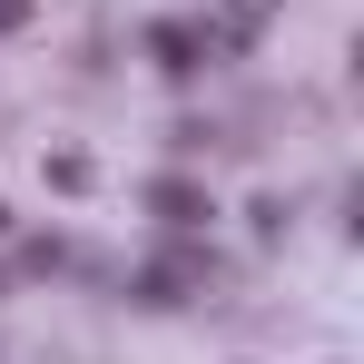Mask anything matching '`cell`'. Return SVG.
Returning a JSON list of instances; mask_svg holds the SVG:
<instances>
[{"mask_svg": "<svg viewBox=\"0 0 364 364\" xmlns=\"http://www.w3.org/2000/svg\"><path fill=\"white\" fill-rule=\"evenodd\" d=\"M148 50H158V69H168V79H187V69L217 60V40H207V30H187V20H158V30H148Z\"/></svg>", "mask_w": 364, "mask_h": 364, "instance_id": "1", "label": "cell"}, {"mask_svg": "<svg viewBox=\"0 0 364 364\" xmlns=\"http://www.w3.org/2000/svg\"><path fill=\"white\" fill-rule=\"evenodd\" d=\"M148 207H158L168 227H197V217H207V197H197L187 178H158V187H148Z\"/></svg>", "mask_w": 364, "mask_h": 364, "instance_id": "2", "label": "cell"}, {"mask_svg": "<svg viewBox=\"0 0 364 364\" xmlns=\"http://www.w3.org/2000/svg\"><path fill=\"white\" fill-rule=\"evenodd\" d=\"M187 286H197V266H187V256H168V266H148V276H138V305H178Z\"/></svg>", "mask_w": 364, "mask_h": 364, "instance_id": "3", "label": "cell"}, {"mask_svg": "<svg viewBox=\"0 0 364 364\" xmlns=\"http://www.w3.org/2000/svg\"><path fill=\"white\" fill-rule=\"evenodd\" d=\"M20 20H30V0H0V30H20Z\"/></svg>", "mask_w": 364, "mask_h": 364, "instance_id": "4", "label": "cell"}, {"mask_svg": "<svg viewBox=\"0 0 364 364\" xmlns=\"http://www.w3.org/2000/svg\"><path fill=\"white\" fill-rule=\"evenodd\" d=\"M0 227H10V207H0Z\"/></svg>", "mask_w": 364, "mask_h": 364, "instance_id": "5", "label": "cell"}]
</instances>
